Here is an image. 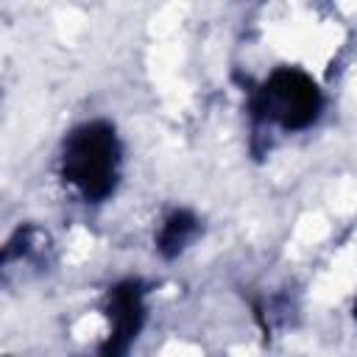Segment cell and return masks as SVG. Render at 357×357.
<instances>
[{
	"instance_id": "obj_3",
	"label": "cell",
	"mask_w": 357,
	"mask_h": 357,
	"mask_svg": "<svg viewBox=\"0 0 357 357\" xmlns=\"http://www.w3.org/2000/svg\"><path fill=\"white\" fill-rule=\"evenodd\" d=\"M148 290L139 279H123L106 293V337L100 340L98 357H128L148 318Z\"/></svg>"
},
{
	"instance_id": "obj_4",
	"label": "cell",
	"mask_w": 357,
	"mask_h": 357,
	"mask_svg": "<svg viewBox=\"0 0 357 357\" xmlns=\"http://www.w3.org/2000/svg\"><path fill=\"white\" fill-rule=\"evenodd\" d=\"M198 231H201V220H198L195 212H190V209H173L162 220V226L156 231V251L165 259H176L178 254H184L190 248V243L198 237Z\"/></svg>"
},
{
	"instance_id": "obj_1",
	"label": "cell",
	"mask_w": 357,
	"mask_h": 357,
	"mask_svg": "<svg viewBox=\"0 0 357 357\" xmlns=\"http://www.w3.org/2000/svg\"><path fill=\"white\" fill-rule=\"evenodd\" d=\"M123 170V142L109 120L73 126L61 139L59 176L86 204H103L114 195Z\"/></svg>"
},
{
	"instance_id": "obj_2",
	"label": "cell",
	"mask_w": 357,
	"mask_h": 357,
	"mask_svg": "<svg viewBox=\"0 0 357 357\" xmlns=\"http://www.w3.org/2000/svg\"><path fill=\"white\" fill-rule=\"evenodd\" d=\"M324 89L318 81L301 67H273L251 92H248V114L257 123L276 126L287 134L307 131L324 114Z\"/></svg>"
}]
</instances>
